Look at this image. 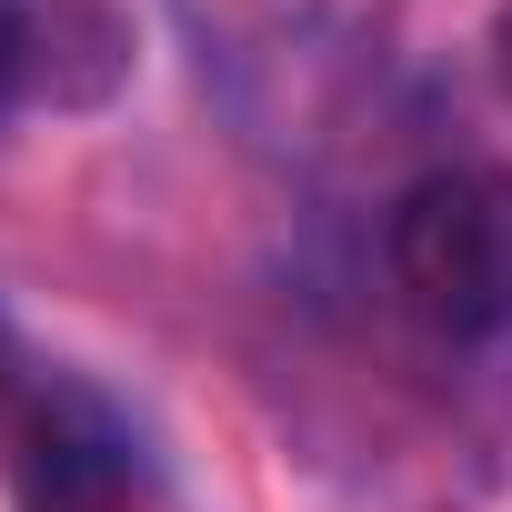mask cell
Instances as JSON below:
<instances>
[{
  "label": "cell",
  "mask_w": 512,
  "mask_h": 512,
  "mask_svg": "<svg viewBox=\"0 0 512 512\" xmlns=\"http://www.w3.org/2000/svg\"><path fill=\"white\" fill-rule=\"evenodd\" d=\"M382 262H392V292L452 332V342H482L512 322V171H432L392 201V231H382Z\"/></svg>",
  "instance_id": "cell-1"
},
{
  "label": "cell",
  "mask_w": 512,
  "mask_h": 512,
  "mask_svg": "<svg viewBox=\"0 0 512 512\" xmlns=\"http://www.w3.org/2000/svg\"><path fill=\"white\" fill-rule=\"evenodd\" d=\"M131 51V0H0V111H101Z\"/></svg>",
  "instance_id": "cell-2"
},
{
  "label": "cell",
  "mask_w": 512,
  "mask_h": 512,
  "mask_svg": "<svg viewBox=\"0 0 512 512\" xmlns=\"http://www.w3.org/2000/svg\"><path fill=\"white\" fill-rule=\"evenodd\" d=\"M21 512H151V492H141V462L111 432H51Z\"/></svg>",
  "instance_id": "cell-3"
},
{
  "label": "cell",
  "mask_w": 512,
  "mask_h": 512,
  "mask_svg": "<svg viewBox=\"0 0 512 512\" xmlns=\"http://www.w3.org/2000/svg\"><path fill=\"white\" fill-rule=\"evenodd\" d=\"M492 81L512 91V0H502V11H492Z\"/></svg>",
  "instance_id": "cell-4"
}]
</instances>
